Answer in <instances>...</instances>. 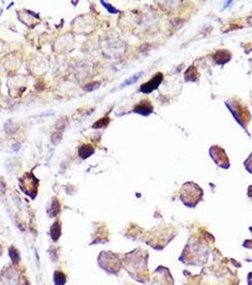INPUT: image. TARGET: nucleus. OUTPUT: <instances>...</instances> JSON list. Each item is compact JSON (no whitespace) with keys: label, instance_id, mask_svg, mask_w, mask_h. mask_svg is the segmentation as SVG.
I'll list each match as a JSON object with an SVG mask.
<instances>
[{"label":"nucleus","instance_id":"f8f14e48","mask_svg":"<svg viewBox=\"0 0 252 285\" xmlns=\"http://www.w3.org/2000/svg\"><path fill=\"white\" fill-rule=\"evenodd\" d=\"M62 138H63V133L61 132V131H57V132L52 134V136H51V142H52L53 145L56 146L62 141Z\"/></svg>","mask_w":252,"mask_h":285},{"label":"nucleus","instance_id":"20e7f679","mask_svg":"<svg viewBox=\"0 0 252 285\" xmlns=\"http://www.w3.org/2000/svg\"><path fill=\"white\" fill-rule=\"evenodd\" d=\"M94 148L91 145H83L79 148V155L82 159H87L94 154Z\"/></svg>","mask_w":252,"mask_h":285},{"label":"nucleus","instance_id":"7ed1b4c3","mask_svg":"<svg viewBox=\"0 0 252 285\" xmlns=\"http://www.w3.org/2000/svg\"><path fill=\"white\" fill-rule=\"evenodd\" d=\"M161 80H162V75L161 74H157L151 81H149L148 83H146L144 85H142L140 90L142 92H144V93H149L152 90H154L157 89V87L158 86V85L160 84Z\"/></svg>","mask_w":252,"mask_h":285},{"label":"nucleus","instance_id":"1a4fd4ad","mask_svg":"<svg viewBox=\"0 0 252 285\" xmlns=\"http://www.w3.org/2000/svg\"><path fill=\"white\" fill-rule=\"evenodd\" d=\"M109 122H110V120H109L108 117H103V118H102L101 120H99V121H97V122L92 126V127H93V128L103 127V126H106L109 124Z\"/></svg>","mask_w":252,"mask_h":285},{"label":"nucleus","instance_id":"f257e3e1","mask_svg":"<svg viewBox=\"0 0 252 285\" xmlns=\"http://www.w3.org/2000/svg\"><path fill=\"white\" fill-rule=\"evenodd\" d=\"M20 187L25 193H27L28 188H29V196H30L32 199H34V197L37 194V188H38V181L36 178L32 175L31 173H27L25 174V176L23 178H21L20 180Z\"/></svg>","mask_w":252,"mask_h":285},{"label":"nucleus","instance_id":"ddd939ff","mask_svg":"<svg viewBox=\"0 0 252 285\" xmlns=\"http://www.w3.org/2000/svg\"><path fill=\"white\" fill-rule=\"evenodd\" d=\"M67 125H68V120L67 119H61L60 121H58V123L56 124V128L62 132V130Z\"/></svg>","mask_w":252,"mask_h":285},{"label":"nucleus","instance_id":"0eeeda50","mask_svg":"<svg viewBox=\"0 0 252 285\" xmlns=\"http://www.w3.org/2000/svg\"><path fill=\"white\" fill-rule=\"evenodd\" d=\"M67 281V279H65V276L62 272H55L54 273V283L55 285H64Z\"/></svg>","mask_w":252,"mask_h":285},{"label":"nucleus","instance_id":"39448f33","mask_svg":"<svg viewBox=\"0 0 252 285\" xmlns=\"http://www.w3.org/2000/svg\"><path fill=\"white\" fill-rule=\"evenodd\" d=\"M50 235H51V238L53 239L54 242H56V240L59 239V237L61 236V223H60V222H55L53 223V225L51 226V229H50Z\"/></svg>","mask_w":252,"mask_h":285},{"label":"nucleus","instance_id":"423d86ee","mask_svg":"<svg viewBox=\"0 0 252 285\" xmlns=\"http://www.w3.org/2000/svg\"><path fill=\"white\" fill-rule=\"evenodd\" d=\"M59 212H60V203L56 199H54L53 202L51 203L50 208L48 209V215L50 217H55L59 214Z\"/></svg>","mask_w":252,"mask_h":285},{"label":"nucleus","instance_id":"9d476101","mask_svg":"<svg viewBox=\"0 0 252 285\" xmlns=\"http://www.w3.org/2000/svg\"><path fill=\"white\" fill-rule=\"evenodd\" d=\"M10 258H12V259L14 261V263H19L21 259H20L18 251L15 248H10Z\"/></svg>","mask_w":252,"mask_h":285},{"label":"nucleus","instance_id":"6e6552de","mask_svg":"<svg viewBox=\"0 0 252 285\" xmlns=\"http://www.w3.org/2000/svg\"><path fill=\"white\" fill-rule=\"evenodd\" d=\"M135 112H138L141 115H148L151 111H152V107H148L147 106H138L135 109H134Z\"/></svg>","mask_w":252,"mask_h":285},{"label":"nucleus","instance_id":"2eb2a0df","mask_svg":"<svg viewBox=\"0 0 252 285\" xmlns=\"http://www.w3.org/2000/svg\"><path fill=\"white\" fill-rule=\"evenodd\" d=\"M141 75V73H138V74H136V75H134L132 78H130V79H128V80H126L122 86H127V85H131V84H133V83H135L136 81H137V79L139 77V76Z\"/></svg>","mask_w":252,"mask_h":285},{"label":"nucleus","instance_id":"4468645a","mask_svg":"<svg viewBox=\"0 0 252 285\" xmlns=\"http://www.w3.org/2000/svg\"><path fill=\"white\" fill-rule=\"evenodd\" d=\"M101 3L103 5V7L108 10L109 13H111V14H117V13H118V10H117L114 7H112L110 4H108V3H106V2H104V1H101Z\"/></svg>","mask_w":252,"mask_h":285},{"label":"nucleus","instance_id":"f03ea898","mask_svg":"<svg viewBox=\"0 0 252 285\" xmlns=\"http://www.w3.org/2000/svg\"><path fill=\"white\" fill-rule=\"evenodd\" d=\"M211 157L213 159V161H215V163L224 168H227L229 166V163L227 160V155L225 154V151L218 147H212L211 149Z\"/></svg>","mask_w":252,"mask_h":285},{"label":"nucleus","instance_id":"dca6fc26","mask_svg":"<svg viewBox=\"0 0 252 285\" xmlns=\"http://www.w3.org/2000/svg\"><path fill=\"white\" fill-rule=\"evenodd\" d=\"M14 125H10V122H9L8 124H6V126H5V130L6 132L10 135V134H14L15 132V129H14Z\"/></svg>","mask_w":252,"mask_h":285},{"label":"nucleus","instance_id":"9b49d317","mask_svg":"<svg viewBox=\"0 0 252 285\" xmlns=\"http://www.w3.org/2000/svg\"><path fill=\"white\" fill-rule=\"evenodd\" d=\"M101 86V82H92V83H89V84L85 85L84 87H83V90L85 91L89 92V91H93V90L99 89V86Z\"/></svg>","mask_w":252,"mask_h":285}]
</instances>
